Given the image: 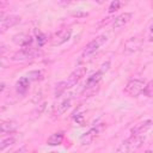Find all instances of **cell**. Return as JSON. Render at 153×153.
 <instances>
[{"instance_id":"6da1fadb","label":"cell","mask_w":153,"mask_h":153,"mask_svg":"<svg viewBox=\"0 0 153 153\" xmlns=\"http://www.w3.org/2000/svg\"><path fill=\"white\" fill-rule=\"evenodd\" d=\"M106 39H108V37H106L105 35H102V36H98L97 38H94L93 41H91V42L85 47L84 51L81 53V55H80V57H79V63H81V62L88 60L94 53H97V51L100 49V47L106 42Z\"/></svg>"},{"instance_id":"7a4b0ae2","label":"cell","mask_w":153,"mask_h":153,"mask_svg":"<svg viewBox=\"0 0 153 153\" xmlns=\"http://www.w3.org/2000/svg\"><path fill=\"white\" fill-rule=\"evenodd\" d=\"M145 141V137L142 135H131L130 137L126 139L117 148V152H133L139 149Z\"/></svg>"},{"instance_id":"3957f363","label":"cell","mask_w":153,"mask_h":153,"mask_svg":"<svg viewBox=\"0 0 153 153\" xmlns=\"http://www.w3.org/2000/svg\"><path fill=\"white\" fill-rule=\"evenodd\" d=\"M145 87H146L145 80L139 79V78H135V79H130L127 82V85H126V87H124L123 91L129 97H137L139 94L143 93Z\"/></svg>"},{"instance_id":"277c9868","label":"cell","mask_w":153,"mask_h":153,"mask_svg":"<svg viewBox=\"0 0 153 153\" xmlns=\"http://www.w3.org/2000/svg\"><path fill=\"white\" fill-rule=\"evenodd\" d=\"M37 55H38V50L33 49L32 47H29V48H23L19 51L14 53L12 56V60L16 62H25L35 59Z\"/></svg>"},{"instance_id":"5b68a950","label":"cell","mask_w":153,"mask_h":153,"mask_svg":"<svg viewBox=\"0 0 153 153\" xmlns=\"http://www.w3.org/2000/svg\"><path fill=\"white\" fill-rule=\"evenodd\" d=\"M143 44V39L139 36H134V37H130L126 41L124 45H123V51L126 54H133L135 51H137Z\"/></svg>"},{"instance_id":"8992f818","label":"cell","mask_w":153,"mask_h":153,"mask_svg":"<svg viewBox=\"0 0 153 153\" xmlns=\"http://www.w3.org/2000/svg\"><path fill=\"white\" fill-rule=\"evenodd\" d=\"M20 17L16 16V14H8L6 17H1V23H0V29H1V33L6 32L10 27L17 25L18 23H20Z\"/></svg>"},{"instance_id":"52a82bcc","label":"cell","mask_w":153,"mask_h":153,"mask_svg":"<svg viewBox=\"0 0 153 153\" xmlns=\"http://www.w3.org/2000/svg\"><path fill=\"white\" fill-rule=\"evenodd\" d=\"M85 73H86V67H84V66H79V67H76L72 73H71V75L68 76V79L66 80L67 81V86H68V88L69 87H72V86H74L84 75H85Z\"/></svg>"},{"instance_id":"ba28073f","label":"cell","mask_w":153,"mask_h":153,"mask_svg":"<svg viewBox=\"0 0 153 153\" xmlns=\"http://www.w3.org/2000/svg\"><path fill=\"white\" fill-rule=\"evenodd\" d=\"M72 36V30L71 29H63V30H60L59 32H56L53 37V41H51V44L53 45H61L63 43H66L67 41H69Z\"/></svg>"},{"instance_id":"9c48e42d","label":"cell","mask_w":153,"mask_h":153,"mask_svg":"<svg viewBox=\"0 0 153 153\" xmlns=\"http://www.w3.org/2000/svg\"><path fill=\"white\" fill-rule=\"evenodd\" d=\"M152 126H153V121H152V120H146V121H143V122L137 123L135 127H133L131 130H130V134H131V135H142V134H145L148 129H151Z\"/></svg>"},{"instance_id":"30bf717a","label":"cell","mask_w":153,"mask_h":153,"mask_svg":"<svg viewBox=\"0 0 153 153\" xmlns=\"http://www.w3.org/2000/svg\"><path fill=\"white\" fill-rule=\"evenodd\" d=\"M131 17H133V14L129 13V12H124V13H122V14H120L118 17H116V18L114 19V22H112V26H114L115 29L123 27V26H126V25L131 20Z\"/></svg>"},{"instance_id":"8fae6325","label":"cell","mask_w":153,"mask_h":153,"mask_svg":"<svg viewBox=\"0 0 153 153\" xmlns=\"http://www.w3.org/2000/svg\"><path fill=\"white\" fill-rule=\"evenodd\" d=\"M30 84H31V81H30V79L26 75L25 76H22L17 81V84H16V91H17V93L20 94V96H24L27 92V90L30 87Z\"/></svg>"},{"instance_id":"7c38bea8","label":"cell","mask_w":153,"mask_h":153,"mask_svg":"<svg viewBox=\"0 0 153 153\" xmlns=\"http://www.w3.org/2000/svg\"><path fill=\"white\" fill-rule=\"evenodd\" d=\"M103 72L99 69L98 72H96V73H93L92 75H90L87 79H86V82H85V87L86 88H91V87H94V86H97L98 84H99V81L102 80V78H103Z\"/></svg>"},{"instance_id":"4fadbf2b","label":"cell","mask_w":153,"mask_h":153,"mask_svg":"<svg viewBox=\"0 0 153 153\" xmlns=\"http://www.w3.org/2000/svg\"><path fill=\"white\" fill-rule=\"evenodd\" d=\"M71 106V98H66V99H63L61 103H59L56 106H55V109H54V116L55 117H57V116H61L62 114H65L66 111H67V109Z\"/></svg>"},{"instance_id":"5bb4252c","label":"cell","mask_w":153,"mask_h":153,"mask_svg":"<svg viewBox=\"0 0 153 153\" xmlns=\"http://www.w3.org/2000/svg\"><path fill=\"white\" fill-rule=\"evenodd\" d=\"M17 128H18V124L14 121H2L1 124H0V131H1V134L13 133Z\"/></svg>"},{"instance_id":"9a60e30c","label":"cell","mask_w":153,"mask_h":153,"mask_svg":"<svg viewBox=\"0 0 153 153\" xmlns=\"http://www.w3.org/2000/svg\"><path fill=\"white\" fill-rule=\"evenodd\" d=\"M97 134H98V129L97 128H92V129H90L87 133H85L82 136H81V140H80V142H81V145H90L92 141H93V139L97 136Z\"/></svg>"},{"instance_id":"2e32d148","label":"cell","mask_w":153,"mask_h":153,"mask_svg":"<svg viewBox=\"0 0 153 153\" xmlns=\"http://www.w3.org/2000/svg\"><path fill=\"white\" fill-rule=\"evenodd\" d=\"M62 140H63V133L62 131H57V133H54L51 134L48 140H47V143L49 146H59L62 143Z\"/></svg>"},{"instance_id":"e0dca14e","label":"cell","mask_w":153,"mask_h":153,"mask_svg":"<svg viewBox=\"0 0 153 153\" xmlns=\"http://www.w3.org/2000/svg\"><path fill=\"white\" fill-rule=\"evenodd\" d=\"M16 143V137L14 136H8L6 139H2L1 140V143H0V151H5L7 147H11Z\"/></svg>"},{"instance_id":"ac0fdd59","label":"cell","mask_w":153,"mask_h":153,"mask_svg":"<svg viewBox=\"0 0 153 153\" xmlns=\"http://www.w3.org/2000/svg\"><path fill=\"white\" fill-rule=\"evenodd\" d=\"M67 88H68V86H67V81L66 80L65 81H60L59 84H56V87H55V97L56 98L60 97Z\"/></svg>"},{"instance_id":"d6986e66","label":"cell","mask_w":153,"mask_h":153,"mask_svg":"<svg viewBox=\"0 0 153 153\" xmlns=\"http://www.w3.org/2000/svg\"><path fill=\"white\" fill-rule=\"evenodd\" d=\"M42 72L41 71H31V72H29L27 74H26V76L30 79V81L32 82V81H37V80H41L42 79Z\"/></svg>"},{"instance_id":"ffe728a7","label":"cell","mask_w":153,"mask_h":153,"mask_svg":"<svg viewBox=\"0 0 153 153\" xmlns=\"http://www.w3.org/2000/svg\"><path fill=\"white\" fill-rule=\"evenodd\" d=\"M122 5H123L122 0H114V1H111L110 6H109V12H110V13L116 12L117 10H120V8L122 7Z\"/></svg>"},{"instance_id":"44dd1931","label":"cell","mask_w":153,"mask_h":153,"mask_svg":"<svg viewBox=\"0 0 153 153\" xmlns=\"http://www.w3.org/2000/svg\"><path fill=\"white\" fill-rule=\"evenodd\" d=\"M143 94L147 96V97L153 98V80L149 81L148 84H146V87L143 90Z\"/></svg>"},{"instance_id":"7402d4cb","label":"cell","mask_w":153,"mask_h":153,"mask_svg":"<svg viewBox=\"0 0 153 153\" xmlns=\"http://www.w3.org/2000/svg\"><path fill=\"white\" fill-rule=\"evenodd\" d=\"M36 39H37V43H38V47H43L47 42V36L42 32H37L36 35Z\"/></svg>"},{"instance_id":"603a6c76","label":"cell","mask_w":153,"mask_h":153,"mask_svg":"<svg viewBox=\"0 0 153 153\" xmlns=\"http://www.w3.org/2000/svg\"><path fill=\"white\" fill-rule=\"evenodd\" d=\"M73 118H74V121L79 124V126H84V122H85V118H84V115L82 114H74V116H73Z\"/></svg>"},{"instance_id":"cb8c5ba5","label":"cell","mask_w":153,"mask_h":153,"mask_svg":"<svg viewBox=\"0 0 153 153\" xmlns=\"http://www.w3.org/2000/svg\"><path fill=\"white\" fill-rule=\"evenodd\" d=\"M45 109V103H43V104H41V105H38V108L33 111V116L35 117H37V116H41V114L43 112V110Z\"/></svg>"},{"instance_id":"d4e9b609","label":"cell","mask_w":153,"mask_h":153,"mask_svg":"<svg viewBox=\"0 0 153 153\" xmlns=\"http://www.w3.org/2000/svg\"><path fill=\"white\" fill-rule=\"evenodd\" d=\"M109 68H110V61H106L105 63H103V65H102L100 71H102L103 73H106V72L109 71Z\"/></svg>"},{"instance_id":"484cf974","label":"cell","mask_w":153,"mask_h":153,"mask_svg":"<svg viewBox=\"0 0 153 153\" xmlns=\"http://www.w3.org/2000/svg\"><path fill=\"white\" fill-rule=\"evenodd\" d=\"M148 41H153V24L151 25V27H149V36H148Z\"/></svg>"},{"instance_id":"4316f807","label":"cell","mask_w":153,"mask_h":153,"mask_svg":"<svg viewBox=\"0 0 153 153\" xmlns=\"http://www.w3.org/2000/svg\"><path fill=\"white\" fill-rule=\"evenodd\" d=\"M71 1H72V0H60V4L63 5V6H66V5H68Z\"/></svg>"},{"instance_id":"83f0119b","label":"cell","mask_w":153,"mask_h":153,"mask_svg":"<svg viewBox=\"0 0 153 153\" xmlns=\"http://www.w3.org/2000/svg\"><path fill=\"white\" fill-rule=\"evenodd\" d=\"M106 0H94V2H97V4H103V2H105Z\"/></svg>"},{"instance_id":"f1b7e54d","label":"cell","mask_w":153,"mask_h":153,"mask_svg":"<svg viewBox=\"0 0 153 153\" xmlns=\"http://www.w3.org/2000/svg\"><path fill=\"white\" fill-rule=\"evenodd\" d=\"M148 151H153V147H152V148H151V149H148Z\"/></svg>"},{"instance_id":"f546056e","label":"cell","mask_w":153,"mask_h":153,"mask_svg":"<svg viewBox=\"0 0 153 153\" xmlns=\"http://www.w3.org/2000/svg\"><path fill=\"white\" fill-rule=\"evenodd\" d=\"M152 8H153V1H152Z\"/></svg>"}]
</instances>
